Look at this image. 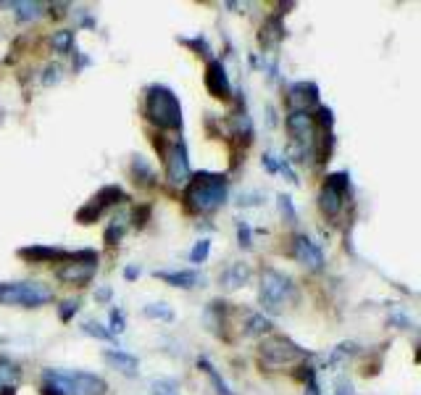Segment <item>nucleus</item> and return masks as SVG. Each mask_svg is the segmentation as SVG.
I'll use <instances>...</instances> for the list:
<instances>
[{"label": "nucleus", "instance_id": "f257e3e1", "mask_svg": "<svg viewBox=\"0 0 421 395\" xmlns=\"http://www.w3.org/2000/svg\"><path fill=\"white\" fill-rule=\"evenodd\" d=\"M229 195V180L227 174L216 172H195L189 174V182L184 188V203L195 214H211L227 203Z\"/></svg>", "mask_w": 421, "mask_h": 395}, {"label": "nucleus", "instance_id": "f03ea898", "mask_svg": "<svg viewBox=\"0 0 421 395\" xmlns=\"http://www.w3.org/2000/svg\"><path fill=\"white\" fill-rule=\"evenodd\" d=\"M145 116L158 129H182V106L172 87L150 85L145 90Z\"/></svg>", "mask_w": 421, "mask_h": 395}, {"label": "nucleus", "instance_id": "7ed1b4c3", "mask_svg": "<svg viewBox=\"0 0 421 395\" xmlns=\"http://www.w3.org/2000/svg\"><path fill=\"white\" fill-rule=\"evenodd\" d=\"M43 385L53 387L61 395H105L108 385L93 371H63L43 369Z\"/></svg>", "mask_w": 421, "mask_h": 395}, {"label": "nucleus", "instance_id": "20e7f679", "mask_svg": "<svg viewBox=\"0 0 421 395\" xmlns=\"http://www.w3.org/2000/svg\"><path fill=\"white\" fill-rule=\"evenodd\" d=\"M295 282L290 275H284L279 269L266 267L261 272V292H258V301L266 311H279L284 301L295 298Z\"/></svg>", "mask_w": 421, "mask_h": 395}, {"label": "nucleus", "instance_id": "39448f33", "mask_svg": "<svg viewBox=\"0 0 421 395\" xmlns=\"http://www.w3.org/2000/svg\"><path fill=\"white\" fill-rule=\"evenodd\" d=\"M53 301V290L48 284L37 282H3L0 284V303L9 306H24V309H37L43 303Z\"/></svg>", "mask_w": 421, "mask_h": 395}, {"label": "nucleus", "instance_id": "423d86ee", "mask_svg": "<svg viewBox=\"0 0 421 395\" xmlns=\"http://www.w3.org/2000/svg\"><path fill=\"white\" fill-rule=\"evenodd\" d=\"M63 264H66V267H61L58 272H56V277H58L61 282L82 287V284L90 282L95 277V272H98V253H95L93 248L69 250L66 258H63Z\"/></svg>", "mask_w": 421, "mask_h": 395}, {"label": "nucleus", "instance_id": "0eeeda50", "mask_svg": "<svg viewBox=\"0 0 421 395\" xmlns=\"http://www.w3.org/2000/svg\"><path fill=\"white\" fill-rule=\"evenodd\" d=\"M313 353L301 348L298 343H293L290 337L274 335L261 343V361L269 366H284V364H295L301 359H311Z\"/></svg>", "mask_w": 421, "mask_h": 395}, {"label": "nucleus", "instance_id": "6e6552de", "mask_svg": "<svg viewBox=\"0 0 421 395\" xmlns=\"http://www.w3.org/2000/svg\"><path fill=\"white\" fill-rule=\"evenodd\" d=\"M121 200H129V198L124 195V190H121L119 185H108V188L98 190L85 206L77 211V222L79 224H95L105 211H108V208L121 203Z\"/></svg>", "mask_w": 421, "mask_h": 395}, {"label": "nucleus", "instance_id": "1a4fd4ad", "mask_svg": "<svg viewBox=\"0 0 421 395\" xmlns=\"http://www.w3.org/2000/svg\"><path fill=\"white\" fill-rule=\"evenodd\" d=\"M166 161V177L172 188H182L189 182V150L187 143L182 138L174 140V145H169V153H164Z\"/></svg>", "mask_w": 421, "mask_h": 395}, {"label": "nucleus", "instance_id": "9d476101", "mask_svg": "<svg viewBox=\"0 0 421 395\" xmlns=\"http://www.w3.org/2000/svg\"><path fill=\"white\" fill-rule=\"evenodd\" d=\"M318 108V85L295 82L290 87V113H313Z\"/></svg>", "mask_w": 421, "mask_h": 395}, {"label": "nucleus", "instance_id": "9b49d317", "mask_svg": "<svg viewBox=\"0 0 421 395\" xmlns=\"http://www.w3.org/2000/svg\"><path fill=\"white\" fill-rule=\"evenodd\" d=\"M206 87L208 93L219 98V101H227L232 95V85H229V77H227V69H224L222 61L211 58L206 69Z\"/></svg>", "mask_w": 421, "mask_h": 395}, {"label": "nucleus", "instance_id": "f8f14e48", "mask_svg": "<svg viewBox=\"0 0 421 395\" xmlns=\"http://www.w3.org/2000/svg\"><path fill=\"white\" fill-rule=\"evenodd\" d=\"M293 253L308 269H324V250L306 235H295L293 237Z\"/></svg>", "mask_w": 421, "mask_h": 395}, {"label": "nucleus", "instance_id": "ddd939ff", "mask_svg": "<svg viewBox=\"0 0 421 395\" xmlns=\"http://www.w3.org/2000/svg\"><path fill=\"white\" fill-rule=\"evenodd\" d=\"M66 253H69V250L37 242V245H29V248L19 250V258H24V261H29V264H56V261H63Z\"/></svg>", "mask_w": 421, "mask_h": 395}, {"label": "nucleus", "instance_id": "4468645a", "mask_svg": "<svg viewBox=\"0 0 421 395\" xmlns=\"http://www.w3.org/2000/svg\"><path fill=\"white\" fill-rule=\"evenodd\" d=\"M284 40V24H282V14H276V16H269L261 29H258V43L264 51H274L276 45Z\"/></svg>", "mask_w": 421, "mask_h": 395}, {"label": "nucleus", "instance_id": "2eb2a0df", "mask_svg": "<svg viewBox=\"0 0 421 395\" xmlns=\"http://www.w3.org/2000/svg\"><path fill=\"white\" fill-rule=\"evenodd\" d=\"M248 279H250V267L245 261H234V264H229L219 275V284L227 287V290H240V287L248 284Z\"/></svg>", "mask_w": 421, "mask_h": 395}, {"label": "nucleus", "instance_id": "dca6fc26", "mask_svg": "<svg viewBox=\"0 0 421 395\" xmlns=\"http://www.w3.org/2000/svg\"><path fill=\"white\" fill-rule=\"evenodd\" d=\"M337 138L332 129H313V155H316V163L324 166L329 163L332 153H335Z\"/></svg>", "mask_w": 421, "mask_h": 395}, {"label": "nucleus", "instance_id": "f3484780", "mask_svg": "<svg viewBox=\"0 0 421 395\" xmlns=\"http://www.w3.org/2000/svg\"><path fill=\"white\" fill-rule=\"evenodd\" d=\"M103 359L111 364L113 369L121 371V374H129V377H137V369H140V359L135 353H127V351H103Z\"/></svg>", "mask_w": 421, "mask_h": 395}, {"label": "nucleus", "instance_id": "a211bd4d", "mask_svg": "<svg viewBox=\"0 0 421 395\" xmlns=\"http://www.w3.org/2000/svg\"><path fill=\"white\" fill-rule=\"evenodd\" d=\"M153 277L164 279V282L172 284V287H180V290L198 287V282L203 279V277H200V272H195V269H182V272H155Z\"/></svg>", "mask_w": 421, "mask_h": 395}, {"label": "nucleus", "instance_id": "6ab92c4d", "mask_svg": "<svg viewBox=\"0 0 421 395\" xmlns=\"http://www.w3.org/2000/svg\"><path fill=\"white\" fill-rule=\"evenodd\" d=\"M345 198H348V195H343V193L332 190L329 185H321V190H318V208H321V214L327 216V219H337V214H340V208H343Z\"/></svg>", "mask_w": 421, "mask_h": 395}, {"label": "nucleus", "instance_id": "aec40b11", "mask_svg": "<svg viewBox=\"0 0 421 395\" xmlns=\"http://www.w3.org/2000/svg\"><path fill=\"white\" fill-rule=\"evenodd\" d=\"M198 366L203 369V374H206V377L211 379V385H214V393H216V395H237V393L232 390V387L227 385V379H224L222 374H219V369H216V366L206 359V356H200V359H198Z\"/></svg>", "mask_w": 421, "mask_h": 395}, {"label": "nucleus", "instance_id": "412c9836", "mask_svg": "<svg viewBox=\"0 0 421 395\" xmlns=\"http://www.w3.org/2000/svg\"><path fill=\"white\" fill-rule=\"evenodd\" d=\"M132 177L137 180V185H142V188H153L155 185V172H153V166L147 163V158H142V155H135L132 158Z\"/></svg>", "mask_w": 421, "mask_h": 395}, {"label": "nucleus", "instance_id": "4be33fe9", "mask_svg": "<svg viewBox=\"0 0 421 395\" xmlns=\"http://www.w3.org/2000/svg\"><path fill=\"white\" fill-rule=\"evenodd\" d=\"M224 319H227V303H222V301L208 303L206 306V327L208 329H214L216 335H222Z\"/></svg>", "mask_w": 421, "mask_h": 395}, {"label": "nucleus", "instance_id": "5701e85b", "mask_svg": "<svg viewBox=\"0 0 421 395\" xmlns=\"http://www.w3.org/2000/svg\"><path fill=\"white\" fill-rule=\"evenodd\" d=\"M21 379V369L16 361H11L9 356H0V387H16Z\"/></svg>", "mask_w": 421, "mask_h": 395}, {"label": "nucleus", "instance_id": "b1692460", "mask_svg": "<svg viewBox=\"0 0 421 395\" xmlns=\"http://www.w3.org/2000/svg\"><path fill=\"white\" fill-rule=\"evenodd\" d=\"M51 48H53V53H61V56L74 53V32H71V29H58V32L51 37Z\"/></svg>", "mask_w": 421, "mask_h": 395}, {"label": "nucleus", "instance_id": "393cba45", "mask_svg": "<svg viewBox=\"0 0 421 395\" xmlns=\"http://www.w3.org/2000/svg\"><path fill=\"white\" fill-rule=\"evenodd\" d=\"M124 232H127V216H113L111 222H108V227H105L103 240L108 242V245H119Z\"/></svg>", "mask_w": 421, "mask_h": 395}, {"label": "nucleus", "instance_id": "a878e982", "mask_svg": "<svg viewBox=\"0 0 421 395\" xmlns=\"http://www.w3.org/2000/svg\"><path fill=\"white\" fill-rule=\"evenodd\" d=\"M11 9H16V16L19 21H29V19H37L43 16V3H29V0H24V3H9Z\"/></svg>", "mask_w": 421, "mask_h": 395}, {"label": "nucleus", "instance_id": "bb28decb", "mask_svg": "<svg viewBox=\"0 0 421 395\" xmlns=\"http://www.w3.org/2000/svg\"><path fill=\"white\" fill-rule=\"evenodd\" d=\"M269 329H271V322L264 314H248V319H245V332L248 335H264Z\"/></svg>", "mask_w": 421, "mask_h": 395}, {"label": "nucleus", "instance_id": "cd10ccee", "mask_svg": "<svg viewBox=\"0 0 421 395\" xmlns=\"http://www.w3.org/2000/svg\"><path fill=\"white\" fill-rule=\"evenodd\" d=\"M82 332L95 337V340H103V343H116V337H113L103 324H98V322H85V324H82Z\"/></svg>", "mask_w": 421, "mask_h": 395}, {"label": "nucleus", "instance_id": "c85d7f7f", "mask_svg": "<svg viewBox=\"0 0 421 395\" xmlns=\"http://www.w3.org/2000/svg\"><path fill=\"white\" fill-rule=\"evenodd\" d=\"M358 348H361V345H355V343H340L335 351H332V356H329V366H335V364H343L345 359L355 356V353H358Z\"/></svg>", "mask_w": 421, "mask_h": 395}, {"label": "nucleus", "instance_id": "c756f323", "mask_svg": "<svg viewBox=\"0 0 421 395\" xmlns=\"http://www.w3.org/2000/svg\"><path fill=\"white\" fill-rule=\"evenodd\" d=\"M147 319H161V322H172L174 319V311L166 306V303H147L145 309H142Z\"/></svg>", "mask_w": 421, "mask_h": 395}, {"label": "nucleus", "instance_id": "7c9ffc66", "mask_svg": "<svg viewBox=\"0 0 421 395\" xmlns=\"http://www.w3.org/2000/svg\"><path fill=\"white\" fill-rule=\"evenodd\" d=\"M208 253H211V240H198L192 245V250H189V261L192 264H203L208 258Z\"/></svg>", "mask_w": 421, "mask_h": 395}, {"label": "nucleus", "instance_id": "2f4dec72", "mask_svg": "<svg viewBox=\"0 0 421 395\" xmlns=\"http://www.w3.org/2000/svg\"><path fill=\"white\" fill-rule=\"evenodd\" d=\"M276 206H279V211H282L284 222H287V224H295V222H298V214H295V208H293V200H290V195H279V200H276Z\"/></svg>", "mask_w": 421, "mask_h": 395}, {"label": "nucleus", "instance_id": "473e14b6", "mask_svg": "<svg viewBox=\"0 0 421 395\" xmlns=\"http://www.w3.org/2000/svg\"><path fill=\"white\" fill-rule=\"evenodd\" d=\"M77 311H79V301H77V298H69V301H63L58 306V319H61V322H69V319L74 317Z\"/></svg>", "mask_w": 421, "mask_h": 395}, {"label": "nucleus", "instance_id": "72a5a7b5", "mask_svg": "<svg viewBox=\"0 0 421 395\" xmlns=\"http://www.w3.org/2000/svg\"><path fill=\"white\" fill-rule=\"evenodd\" d=\"M153 395H177V379H158V382H153Z\"/></svg>", "mask_w": 421, "mask_h": 395}, {"label": "nucleus", "instance_id": "f704fd0d", "mask_svg": "<svg viewBox=\"0 0 421 395\" xmlns=\"http://www.w3.org/2000/svg\"><path fill=\"white\" fill-rule=\"evenodd\" d=\"M182 43L189 45V48H195V51H198V56H203V58L211 61V48L206 45V37H195V40H187V37H182Z\"/></svg>", "mask_w": 421, "mask_h": 395}, {"label": "nucleus", "instance_id": "c9c22d12", "mask_svg": "<svg viewBox=\"0 0 421 395\" xmlns=\"http://www.w3.org/2000/svg\"><path fill=\"white\" fill-rule=\"evenodd\" d=\"M237 237H240V248L248 250L253 245V230L245 222H240V227H237Z\"/></svg>", "mask_w": 421, "mask_h": 395}, {"label": "nucleus", "instance_id": "e433bc0d", "mask_svg": "<svg viewBox=\"0 0 421 395\" xmlns=\"http://www.w3.org/2000/svg\"><path fill=\"white\" fill-rule=\"evenodd\" d=\"M124 317H121V311L119 309H111V329H108V332H111L113 337L116 335H121V332H124Z\"/></svg>", "mask_w": 421, "mask_h": 395}, {"label": "nucleus", "instance_id": "4c0bfd02", "mask_svg": "<svg viewBox=\"0 0 421 395\" xmlns=\"http://www.w3.org/2000/svg\"><path fill=\"white\" fill-rule=\"evenodd\" d=\"M282 163H284V161H279L276 155L264 153V169H266L269 174H279V172H282Z\"/></svg>", "mask_w": 421, "mask_h": 395}, {"label": "nucleus", "instance_id": "58836bf2", "mask_svg": "<svg viewBox=\"0 0 421 395\" xmlns=\"http://www.w3.org/2000/svg\"><path fill=\"white\" fill-rule=\"evenodd\" d=\"M390 324H400V329H411L413 322L408 319L405 311H393V317H390Z\"/></svg>", "mask_w": 421, "mask_h": 395}, {"label": "nucleus", "instance_id": "ea45409f", "mask_svg": "<svg viewBox=\"0 0 421 395\" xmlns=\"http://www.w3.org/2000/svg\"><path fill=\"white\" fill-rule=\"evenodd\" d=\"M40 79H43V85H56V82L61 79V66H48Z\"/></svg>", "mask_w": 421, "mask_h": 395}, {"label": "nucleus", "instance_id": "a19ab883", "mask_svg": "<svg viewBox=\"0 0 421 395\" xmlns=\"http://www.w3.org/2000/svg\"><path fill=\"white\" fill-rule=\"evenodd\" d=\"M147 216H150V206L135 208V214H132V222H135V227H142V224L147 222Z\"/></svg>", "mask_w": 421, "mask_h": 395}, {"label": "nucleus", "instance_id": "79ce46f5", "mask_svg": "<svg viewBox=\"0 0 421 395\" xmlns=\"http://www.w3.org/2000/svg\"><path fill=\"white\" fill-rule=\"evenodd\" d=\"M111 298H113L111 287H98V290H95V301H98V303H108Z\"/></svg>", "mask_w": 421, "mask_h": 395}, {"label": "nucleus", "instance_id": "37998d69", "mask_svg": "<svg viewBox=\"0 0 421 395\" xmlns=\"http://www.w3.org/2000/svg\"><path fill=\"white\" fill-rule=\"evenodd\" d=\"M335 395H353L350 379H340V382L335 385Z\"/></svg>", "mask_w": 421, "mask_h": 395}, {"label": "nucleus", "instance_id": "c03bdc74", "mask_svg": "<svg viewBox=\"0 0 421 395\" xmlns=\"http://www.w3.org/2000/svg\"><path fill=\"white\" fill-rule=\"evenodd\" d=\"M306 395H321V390H318V382H316V379H311V382H306Z\"/></svg>", "mask_w": 421, "mask_h": 395}, {"label": "nucleus", "instance_id": "a18cd8bd", "mask_svg": "<svg viewBox=\"0 0 421 395\" xmlns=\"http://www.w3.org/2000/svg\"><path fill=\"white\" fill-rule=\"evenodd\" d=\"M124 277H127V279H137L140 269L137 267H127V269H124Z\"/></svg>", "mask_w": 421, "mask_h": 395}, {"label": "nucleus", "instance_id": "49530a36", "mask_svg": "<svg viewBox=\"0 0 421 395\" xmlns=\"http://www.w3.org/2000/svg\"><path fill=\"white\" fill-rule=\"evenodd\" d=\"M266 111H269V127H274V124H276V111L271 108V106H269Z\"/></svg>", "mask_w": 421, "mask_h": 395}, {"label": "nucleus", "instance_id": "de8ad7c7", "mask_svg": "<svg viewBox=\"0 0 421 395\" xmlns=\"http://www.w3.org/2000/svg\"><path fill=\"white\" fill-rule=\"evenodd\" d=\"M0 395H16V387H0Z\"/></svg>", "mask_w": 421, "mask_h": 395}]
</instances>
